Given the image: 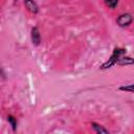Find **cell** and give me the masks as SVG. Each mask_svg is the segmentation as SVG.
Here are the masks:
<instances>
[{"mask_svg":"<svg viewBox=\"0 0 134 134\" xmlns=\"http://www.w3.org/2000/svg\"><path fill=\"white\" fill-rule=\"evenodd\" d=\"M125 53H126V49H124V48H115L114 51H113V53H112V55L110 57V59H109L107 62H105L99 68H100V69H107V68L112 67L113 65L117 64L118 60H119L122 55H125Z\"/></svg>","mask_w":134,"mask_h":134,"instance_id":"cell-1","label":"cell"},{"mask_svg":"<svg viewBox=\"0 0 134 134\" xmlns=\"http://www.w3.org/2000/svg\"><path fill=\"white\" fill-rule=\"evenodd\" d=\"M116 22L119 27H126L133 22V17L130 14H122L117 18Z\"/></svg>","mask_w":134,"mask_h":134,"instance_id":"cell-2","label":"cell"},{"mask_svg":"<svg viewBox=\"0 0 134 134\" xmlns=\"http://www.w3.org/2000/svg\"><path fill=\"white\" fill-rule=\"evenodd\" d=\"M24 5L32 14H37L39 12V6L34 0H24Z\"/></svg>","mask_w":134,"mask_h":134,"instance_id":"cell-3","label":"cell"},{"mask_svg":"<svg viewBox=\"0 0 134 134\" xmlns=\"http://www.w3.org/2000/svg\"><path fill=\"white\" fill-rule=\"evenodd\" d=\"M31 41H32V44H35V45L40 44L41 38H40V32H39L38 27H32V29H31Z\"/></svg>","mask_w":134,"mask_h":134,"instance_id":"cell-4","label":"cell"},{"mask_svg":"<svg viewBox=\"0 0 134 134\" xmlns=\"http://www.w3.org/2000/svg\"><path fill=\"white\" fill-rule=\"evenodd\" d=\"M91 128L92 130L97 133V134H103V133H109V131L107 129H105L104 127H102L100 125L96 124V122H91Z\"/></svg>","mask_w":134,"mask_h":134,"instance_id":"cell-5","label":"cell"},{"mask_svg":"<svg viewBox=\"0 0 134 134\" xmlns=\"http://www.w3.org/2000/svg\"><path fill=\"white\" fill-rule=\"evenodd\" d=\"M117 64L118 65H132V64H134V59H132V58H130V57H125V55H122L119 60H118V62H117Z\"/></svg>","mask_w":134,"mask_h":134,"instance_id":"cell-6","label":"cell"},{"mask_svg":"<svg viewBox=\"0 0 134 134\" xmlns=\"http://www.w3.org/2000/svg\"><path fill=\"white\" fill-rule=\"evenodd\" d=\"M7 121L10 124V126L13 128V131H16V129H17V120H16V118L13 115H8L7 116Z\"/></svg>","mask_w":134,"mask_h":134,"instance_id":"cell-7","label":"cell"},{"mask_svg":"<svg viewBox=\"0 0 134 134\" xmlns=\"http://www.w3.org/2000/svg\"><path fill=\"white\" fill-rule=\"evenodd\" d=\"M119 90H121V91H128V92H133L134 93V84L127 85V86H121V87H119Z\"/></svg>","mask_w":134,"mask_h":134,"instance_id":"cell-8","label":"cell"},{"mask_svg":"<svg viewBox=\"0 0 134 134\" xmlns=\"http://www.w3.org/2000/svg\"><path fill=\"white\" fill-rule=\"evenodd\" d=\"M104 1H105L106 5L109 6L110 8H115V6L118 3V0H104Z\"/></svg>","mask_w":134,"mask_h":134,"instance_id":"cell-9","label":"cell"}]
</instances>
